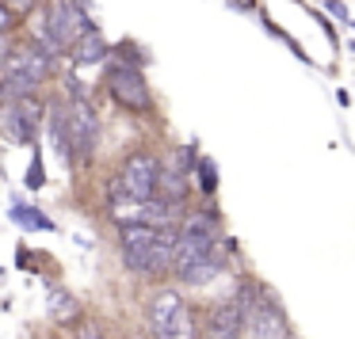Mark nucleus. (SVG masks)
Returning a JSON list of instances; mask_svg holds the SVG:
<instances>
[{
	"instance_id": "f257e3e1",
	"label": "nucleus",
	"mask_w": 355,
	"mask_h": 339,
	"mask_svg": "<svg viewBox=\"0 0 355 339\" xmlns=\"http://www.w3.org/2000/svg\"><path fill=\"white\" fill-rule=\"evenodd\" d=\"M222 237L218 232V217L210 210H195V214H184L180 221V240H176V252H172V275H187L195 263H202L214 248V240Z\"/></svg>"
},
{
	"instance_id": "f03ea898",
	"label": "nucleus",
	"mask_w": 355,
	"mask_h": 339,
	"mask_svg": "<svg viewBox=\"0 0 355 339\" xmlns=\"http://www.w3.org/2000/svg\"><path fill=\"white\" fill-rule=\"evenodd\" d=\"M103 84H107V95L119 103V107L134 111V115H149V111H153V95H149L146 73H141L138 65H126V62L107 65Z\"/></svg>"
},
{
	"instance_id": "7ed1b4c3",
	"label": "nucleus",
	"mask_w": 355,
	"mask_h": 339,
	"mask_svg": "<svg viewBox=\"0 0 355 339\" xmlns=\"http://www.w3.org/2000/svg\"><path fill=\"white\" fill-rule=\"evenodd\" d=\"M157 240H161V229H157V225H146V221L119 225V252H123V263L134 271V275H146L149 278Z\"/></svg>"
},
{
	"instance_id": "20e7f679",
	"label": "nucleus",
	"mask_w": 355,
	"mask_h": 339,
	"mask_svg": "<svg viewBox=\"0 0 355 339\" xmlns=\"http://www.w3.org/2000/svg\"><path fill=\"white\" fill-rule=\"evenodd\" d=\"M65 111H69V145H73V153H77L80 161H92L96 145H100V115H96L92 103H88L85 95H77V92L69 95Z\"/></svg>"
},
{
	"instance_id": "39448f33",
	"label": "nucleus",
	"mask_w": 355,
	"mask_h": 339,
	"mask_svg": "<svg viewBox=\"0 0 355 339\" xmlns=\"http://www.w3.org/2000/svg\"><path fill=\"white\" fill-rule=\"evenodd\" d=\"M157 179H161V161H157L153 153H146V149H138V153H130L126 164L119 168L115 187H123L126 194H134V199H153Z\"/></svg>"
},
{
	"instance_id": "423d86ee",
	"label": "nucleus",
	"mask_w": 355,
	"mask_h": 339,
	"mask_svg": "<svg viewBox=\"0 0 355 339\" xmlns=\"http://www.w3.org/2000/svg\"><path fill=\"white\" fill-rule=\"evenodd\" d=\"M245 339H291V324H286V313L271 293H263L256 316L248 320Z\"/></svg>"
},
{
	"instance_id": "0eeeda50",
	"label": "nucleus",
	"mask_w": 355,
	"mask_h": 339,
	"mask_svg": "<svg viewBox=\"0 0 355 339\" xmlns=\"http://www.w3.org/2000/svg\"><path fill=\"white\" fill-rule=\"evenodd\" d=\"M245 328H248V320H245V313H241L237 297H225L207 313V331H202V339H245Z\"/></svg>"
},
{
	"instance_id": "6e6552de",
	"label": "nucleus",
	"mask_w": 355,
	"mask_h": 339,
	"mask_svg": "<svg viewBox=\"0 0 355 339\" xmlns=\"http://www.w3.org/2000/svg\"><path fill=\"white\" fill-rule=\"evenodd\" d=\"M0 134H4L12 145H35L39 126L16 107V100H0Z\"/></svg>"
},
{
	"instance_id": "1a4fd4ad",
	"label": "nucleus",
	"mask_w": 355,
	"mask_h": 339,
	"mask_svg": "<svg viewBox=\"0 0 355 339\" xmlns=\"http://www.w3.org/2000/svg\"><path fill=\"white\" fill-rule=\"evenodd\" d=\"M184 309H187V301H184V293H180V290H157L153 297H149V331L172 324Z\"/></svg>"
},
{
	"instance_id": "9d476101",
	"label": "nucleus",
	"mask_w": 355,
	"mask_h": 339,
	"mask_svg": "<svg viewBox=\"0 0 355 339\" xmlns=\"http://www.w3.org/2000/svg\"><path fill=\"white\" fill-rule=\"evenodd\" d=\"M107 217L115 225H134V221H146V199H134L126 194L123 187H111V199H107Z\"/></svg>"
},
{
	"instance_id": "9b49d317",
	"label": "nucleus",
	"mask_w": 355,
	"mask_h": 339,
	"mask_svg": "<svg viewBox=\"0 0 355 339\" xmlns=\"http://www.w3.org/2000/svg\"><path fill=\"white\" fill-rule=\"evenodd\" d=\"M107 54H111V50H107V42H103V35H100V31H85V35H80V39L69 46V57H73L77 65L103 62Z\"/></svg>"
},
{
	"instance_id": "f8f14e48",
	"label": "nucleus",
	"mask_w": 355,
	"mask_h": 339,
	"mask_svg": "<svg viewBox=\"0 0 355 339\" xmlns=\"http://www.w3.org/2000/svg\"><path fill=\"white\" fill-rule=\"evenodd\" d=\"M157 194H164V199H172V202H184L187 199V176H184V168H176V164H161Z\"/></svg>"
},
{
	"instance_id": "ddd939ff",
	"label": "nucleus",
	"mask_w": 355,
	"mask_h": 339,
	"mask_svg": "<svg viewBox=\"0 0 355 339\" xmlns=\"http://www.w3.org/2000/svg\"><path fill=\"white\" fill-rule=\"evenodd\" d=\"M50 141H54V149H58V156L62 161H69V111L62 107V103H54L50 107Z\"/></svg>"
},
{
	"instance_id": "4468645a",
	"label": "nucleus",
	"mask_w": 355,
	"mask_h": 339,
	"mask_svg": "<svg viewBox=\"0 0 355 339\" xmlns=\"http://www.w3.org/2000/svg\"><path fill=\"white\" fill-rule=\"evenodd\" d=\"M149 336H153V339H199V320H195L191 309H184V313H180L172 324L149 331Z\"/></svg>"
},
{
	"instance_id": "2eb2a0df",
	"label": "nucleus",
	"mask_w": 355,
	"mask_h": 339,
	"mask_svg": "<svg viewBox=\"0 0 355 339\" xmlns=\"http://www.w3.org/2000/svg\"><path fill=\"white\" fill-rule=\"evenodd\" d=\"M50 313H54V320H73V316H77V301L65 290H54L50 293Z\"/></svg>"
},
{
	"instance_id": "dca6fc26",
	"label": "nucleus",
	"mask_w": 355,
	"mask_h": 339,
	"mask_svg": "<svg viewBox=\"0 0 355 339\" xmlns=\"http://www.w3.org/2000/svg\"><path fill=\"white\" fill-rule=\"evenodd\" d=\"M195 176H199V187L207 194H214V187H218V176H214V161H207V156H202L199 164H195Z\"/></svg>"
},
{
	"instance_id": "f3484780",
	"label": "nucleus",
	"mask_w": 355,
	"mask_h": 339,
	"mask_svg": "<svg viewBox=\"0 0 355 339\" xmlns=\"http://www.w3.org/2000/svg\"><path fill=\"white\" fill-rule=\"evenodd\" d=\"M12 217H16V221H24V225H35V229H46V225H50L46 217H39L31 206H12Z\"/></svg>"
},
{
	"instance_id": "a211bd4d",
	"label": "nucleus",
	"mask_w": 355,
	"mask_h": 339,
	"mask_svg": "<svg viewBox=\"0 0 355 339\" xmlns=\"http://www.w3.org/2000/svg\"><path fill=\"white\" fill-rule=\"evenodd\" d=\"M16 27H19V16L4 4V0H0V35H12Z\"/></svg>"
},
{
	"instance_id": "6ab92c4d",
	"label": "nucleus",
	"mask_w": 355,
	"mask_h": 339,
	"mask_svg": "<svg viewBox=\"0 0 355 339\" xmlns=\"http://www.w3.org/2000/svg\"><path fill=\"white\" fill-rule=\"evenodd\" d=\"M4 4H8V8L16 12L19 19H27V16L35 12V4H39V0H4Z\"/></svg>"
},
{
	"instance_id": "aec40b11",
	"label": "nucleus",
	"mask_w": 355,
	"mask_h": 339,
	"mask_svg": "<svg viewBox=\"0 0 355 339\" xmlns=\"http://www.w3.org/2000/svg\"><path fill=\"white\" fill-rule=\"evenodd\" d=\"M12 35H0V69H4V65H8V57H12Z\"/></svg>"
},
{
	"instance_id": "412c9836",
	"label": "nucleus",
	"mask_w": 355,
	"mask_h": 339,
	"mask_svg": "<svg viewBox=\"0 0 355 339\" xmlns=\"http://www.w3.org/2000/svg\"><path fill=\"white\" fill-rule=\"evenodd\" d=\"M77 339H103V331L96 328V324H80V328H77Z\"/></svg>"
},
{
	"instance_id": "4be33fe9",
	"label": "nucleus",
	"mask_w": 355,
	"mask_h": 339,
	"mask_svg": "<svg viewBox=\"0 0 355 339\" xmlns=\"http://www.w3.org/2000/svg\"><path fill=\"white\" fill-rule=\"evenodd\" d=\"M0 100H4V95H0Z\"/></svg>"
}]
</instances>
